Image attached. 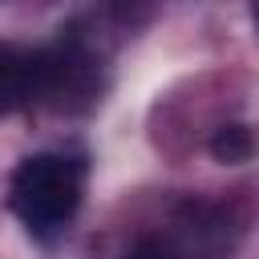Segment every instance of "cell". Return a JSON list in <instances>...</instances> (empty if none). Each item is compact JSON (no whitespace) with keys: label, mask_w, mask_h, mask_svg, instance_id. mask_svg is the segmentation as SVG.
Returning a JSON list of instances; mask_svg holds the SVG:
<instances>
[{"label":"cell","mask_w":259,"mask_h":259,"mask_svg":"<svg viewBox=\"0 0 259 259\" xmlns=\"http://www.w3.org/2000/svg\"><path fill=\"white\" fill-rule=\"evenodd\" d=\"M81 190H85V170L77 158L69 154H28L8 182V206L12 214L36 231H61L77 206H81Z\"/></svg>","instance_id":"obj_1"},{"label":"cell","mask_w":259,"mask_h":259,"mask_svg":"<svg viewBox=\"0 0 259 259\" xmlns=\"http://www.w3.org/2000/svg\"><path fill=\"white\" fill-rule=\"evenodd\" d=\"M40 93H53V53L0 45V109L28 105Z\"/></svg>","instance_id":"obj_2"},{"label":"cell","mask_w":259,"mask_h":259,"mask_svg":"<svg viewBox=\"0 0 259 259\" xmlns=\"http://www.w3.org/2000/svg\"><path fill=\"white\" fill-rule=\"evenodd\" d=\"M206 150H210V158H214V162H223V166H243V162H251V158H255L259 142H255L251 125L231 121V125H219V130L210 134Z\"/></svg>","instance_id":"obj_3"},{"label":"cell","mask_w":259,"mask_h":259,"mask_svg":"<svg viewBox=\"0 0 259 259\" xmlns=\"http://www.w3.org/2000/svg\"><path fill=\"white\" fill-rule=\"evenodd\" d=\"M125 259H174L162 243H154V239H138L134 247H130V255Z\"/></svg>","instance_id":"obj_4"},{"label":"cell","mask_w":259,"mask_h":259,"mask_svg":"<svg viewBox=\"0 0 259 259\" xmlns=\"http://www.w3.org/2000/svg\"><path fill=\"white\" fill-rule=\"evenodd\" d=\"M251 20H255V32H259V0L251 4Z\"/></svg>","instance_id":"obj_5"}]
</instances>
